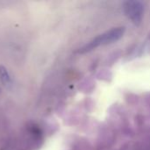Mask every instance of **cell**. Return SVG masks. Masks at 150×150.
<instances>
[{"label":"cell","mask_w":150,"mask_h":150,"mask_svg":"<svg viewBox=\"0 0 150 150\" xmlns=\"http://www.w3.org/2000/svg\"><path fill=\"white\" fill-rule=\"evenodd\" d=\"M125 33V27H113L105 33L98 35L86 45H84L82 48H80L79 53H87L91 52L99 47L107 46L112 44L118 40H120Z\"/></svg>","instance_id":"6da1fadb"},{"label":"cell","mask_w":150,"mask_h":150,"mask_svg":"<svg viewBox=\"0 0 150 150\" xmlns=\"http://www.w3.org/2000/svg\"><path fill=\"white\" fill-rule=\"evenodd\" d=\"M124 12L134 25H139L144 16V4L140 1H127L124 4Z\"/></svg>","instance_id":"7a4b0ae2"},{"label":"cell","mask_w":150,"mask_h":150,"mask_svg":"<svg viewBox=\"0 0 150 150\" xmlns=\"http://www.w3.org/2000/svg\"><path fill=\"white\" fill-rule=\"evenodd\" d=\"M0 79L3 83L8 84L11 83V77L7 69L4 66H0Z\"/></svg>","instance_id":"3957f363"}]
</instances>
